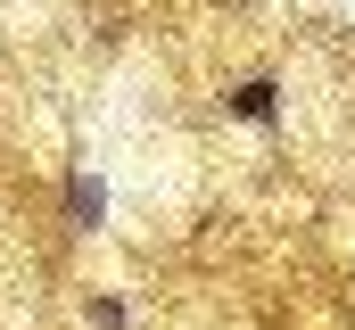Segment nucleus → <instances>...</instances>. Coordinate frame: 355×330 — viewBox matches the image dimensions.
Segmentation results:
<instances>
[{"label": "nucleus", "mask_w": 355, "mask_h": 330, "mask_svg": "<svg viewBox=\"0 0 355 330\" xmlns=\"http://www.w3.org/2000/svg\"><path fill=\"white\" fill-rule=\"evenodd\" d=\"M91 330H124V297H91Z\"/></svg>", "instance_id": "obj_3"}, {"label": "nucleus", "mask_w": 355, "mask_h": 330, "mask_svg": "<svg viewBox=\"0 0 355 330\" xmlns=\"http://www.w3.org/2000/svg\"><path fill=\"white\" fill-rule=\"evenodd\" d=\"M99 223H107V182L91 165H75L67 173V232H99Z\"/></svg>", "instance_id": "obj_1"}, {"label": "nucleus", "mask_w": 355, "mask_h": 330, "mask_svg": "<svg viewBox=\"0 0 355 330\" xmlns=\"http://www.w3.org/2000/svg\"><path fill=\"white\" fill-rule=\"evenodd\" d=\"M240 124H281V82L272 75H248V82H232V99H223Z\"/></svg>", "instance_id": "obj_2"}]
</instances>
